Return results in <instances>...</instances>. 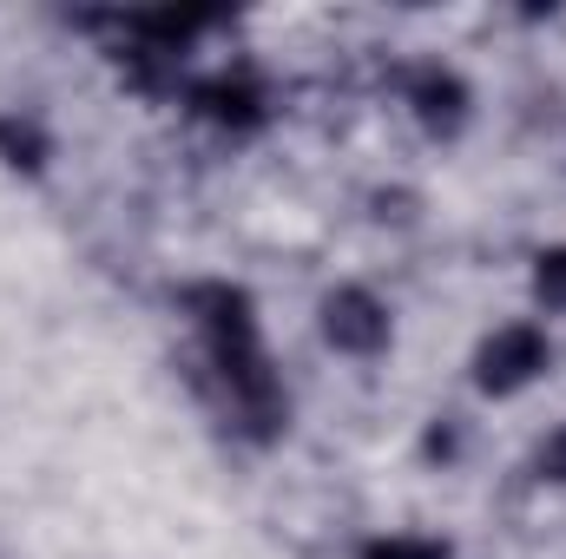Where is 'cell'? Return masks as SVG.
<instances>
[{
    "instance_id": "obj_2",
    "label": "cell",
    "mask_w": 566,
    "mask_h": 559,
    "mask_svg": "<svg viewBox=\"0 0 566 559\" xmlns=\"http://www.w3.org/2000/svg\"><path fill=\"white\" fill-rule=\"evenodd\" d=\"M474 389L481 395H494V402H507V395H527L547 369H554V336L541 329V323H501V329H488L481 342H474Z\"/></svg>"
},
{
    "instance_id": "obj_5",
    "label": "cell",
    "mask_w": 566,
    "mask_h": 559,
    "mask_svg": "<svg viewBox=\"0 0 566 559\" xmlns=\"http://www.w3.org/2000/svg\"><path fill=\"white\" fill-rule=\"evenodd\" d=\"M402 106H409V119L422 126L428 139H461L468 119H474V86L461 80V66L422 60V66H409V80H402Z\"/></svg>"
},
{
    "instance_id": "obj_9",
    "label": "cell",
    "mask_w": 566,
    "mask_h": 559,
    "mask_svg": "<svg viewBox=\"0 0 566 559\" xmlns=\"http://www.w3.org/2000/svg\"><path fill=\"white\" fill-rule=\"evenodd\" d=\"M534 481H541V487H566V421L534 447Z\"/></svg>"
},
{
    "instance_id": "obj_7",
    "label": "cell",
    "mask_w": 566,
    "mask_h": 559,
    "mask_svg": "<svg viewBox=\"0 0 566 559\" xmlns=\"http://www.w3.org/2000/svg\"><path fill=\"white\" fill-rule=\"evenodd\" d=\"M356 559H454V547L441 534H376L356 547Z\"/></svg>"
},
{
    "instance_id": "obj_8",
    "label": "cell",
    "mask_w": 566,
    "mask_h": 559,
    "mask_svg": "<svg viewBox=\"0 0 566 559\" xmlns=\"http://www.w3.org/2000/svg\"><path fill=\"white\" fill-rule=\"evenodd\" d=\"M534 303L547 309V316H566V244H547V251H534Z\"/></svg>"
},
{
    "instance_id": "obj_3",
    "label": "cell",
    "mask_w": 566,
    "mask_h": 559,
    "mask_svg": "<svg viewBox=\"0 0 566 559\" xmlns=\"http://www.w3.org/2000/svg\"><path fill=\"white\" fill-rule=\"evenodd\" d=\"M316 336H323L336 356H349V362H376V356H389V342H396V309H389L369 283H336V289L316 303Z\"/></svg>"
},
{
    "instance_id": "obj_4",
    "label": "cell",
    "mask_w": 566,
    "mask_h": 559,
    "mask_svg": "<svg viewBox=\"0 0 566 559\" xmlns=\"http://www.w3.org/2000/svg\"><path fill=\"white\" fill-rule=\"evenodd\" d=\"M185 106H191V119H205V126H218L231 139H251V133L271 126V86L251 66H218V73L191 80Z\"/></svg>"
},
{
    "instance_id": "obj_10",
    "label": "cell",
    "mask_w": 566,
    "mask_h": 559,
    "mask_svg": "<svg viewBox=\"0 0 566 559\" xmlns=\"http://www.w3.org/2000/svg\"><path fill=\"white\" fill-rule=\"evenodd\" d=\"M422 461H461V421L454 415H434L428 421V434H422Z\"/></svg>"
},
{
    "instance_id": "obj_1",
    "label": "cell",
    "mask_w": 566,
    "mask_h": 559,
    "mask_svg": "<svg viewBox=\"0 0 566 559\" xmlns=\"http://www.w3.org/2000/svg\"><path fill=\"white\" fill-rule=\"evenodd\" d=\"M178 309H185V323H191L198 342H205V369H231V362L271 356V349H264L258 303H251L244 283H231V277L185 283V289H178Z\"/></svg>"
},
{
    "instance_id": "obj_6",
    "label": "cell",
    "mask_w": 566,
    "mask_h": 559,
    "mask_svg": "<svg viewBox=\"0 0 566 559\" xmlns=\"http://www.w3.org/2000/svg\"><path fill=\"white\" fill-rule=\"evenodd\" d=\"M0 165L27 171V178H40L53 165V133L40 113H0Z\"/></svg>"
}]
</instances>
